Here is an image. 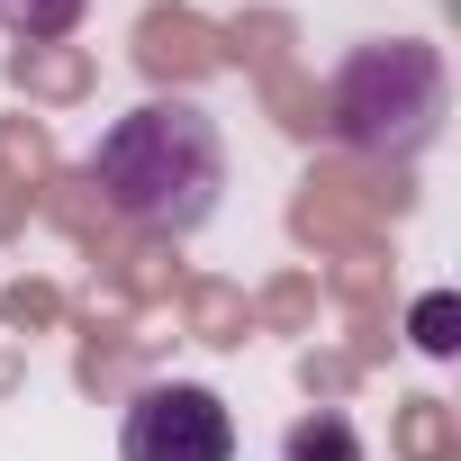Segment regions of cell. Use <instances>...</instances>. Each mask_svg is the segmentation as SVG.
<instances>
[{
  "mask_svg": "<svg viewBox=\"0 0 461 461\" xmlns=\"http://www.w3.org/2000/svg\"><path fill=\"white\" fill-rule=\"evenodd\" d=\"M91 190L145 236H199L226 199V136L199 100H136L91 145Z\"/></svg>",
  "mask_w": 461,
  "mask_h": 461,
  "instance_id": "6da1fadb",
  "label": "cell"
},
{
  "mask_svg": "<svg viewBox=\"0 0 461 461\" xmlns=\"http://www.w3.org/2000/svg\"><path fill=\"white\" fill-rule=\"evenodd\" d=\"M443 127V55L416 46V37H380V46H353V64L335 73V136L353 154H425Z\"/></svg>",
  "mask_w": 461,
  "mask_h": 461,
  "instance_id": "7a4b0ae2",
  "label": "cell"
},
{
  "mask_svg": "<svg viewBox=\"0 0 461 461\" xmlns=\"http://www.w3.org/2000/svg\"><path fill=\"white\" fill-rule=\"evenodd\" d=\"M127 461H236V416L199 380H145L118 416Z\"/></svg>",
  "mask_w": 461,
  "mask_h": 461,
  "instance_id": "3957f363",
  "label": "cell"
},
{
  "mask_svg": "<svg viewBox=\"0 0 461 461\" xmlns=\"http://www.w3.org/2000/svg\"><path fill=\"white\" fill-rule=\"evenodd\" d=\"M281 461H371V452H362V434H353V416H335V407H317V416H299V425L281 434Z\"/></svg>",
  "mask_w": 461,
  "mask_h": 461,
  "instance_id": "277c9868",
  "label": "cell"
},
{
  "mask_svg": "<svg viewBox=\"0 0 461 461\" xmlns=\"http://www.w3.org/2000/svg\"><path fill=\"white\" fill-rule=\"evenodd\" d=\"M91 19V0H0V28H10L19 46H55Z\"/></svg>",
  "mask_w": 461,
  "mask_h": 461,
  "instance_id": "5b68a950",
  "label": "cell"
},
{
  "mask_svg": "<svg viewBox=\"0 0 461 461\" xmlns=\"http://www.w3.org/2000/svg\"><path fill=\"white\" fill-rule=\"evenodd\" d=\"M407 335H416V353H434V362H443V353L461 344V299H452V290H425V299H416V317H407Z\"/></svg>",
  "mask_w": 461,
  "mask_h": 461,
  "instance_id": "8992f818",
  "label": "cell"
}]
</instances>
